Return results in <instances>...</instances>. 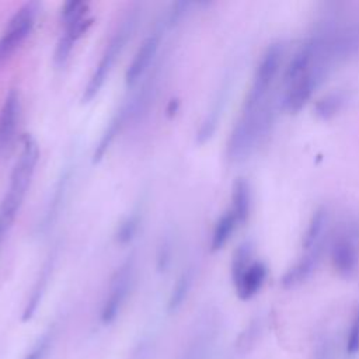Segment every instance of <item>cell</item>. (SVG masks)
Here are the masks:
<instances>
[{
	"mask_svg": "<svg viewBox=\"0 0 359 359\" xmlns=\"http://www.w3.org/2000/svg\"><path fill=\"white\" fill-rule=\"evenodd\" d=\"M39 4L28 1L22 4L8 20L0 34V65L6 62L29 36L38 17Z\"/></svg>",
	"mask_w": 359,
	"mask_h": 359,
	"instance_id": "obj_3",
	"label": "cell"
},
{
	"mask_svg": "<svg viewBox=\"0 0 359 359\" xmlns=\"http://www.w3.org/2000/svg\"><path fill=\"white\" fill-rule=\"evenodd\" d=\"M338 104H339L338 97L330 95V97H325L324 100H321V101L318 102L317 111H318V114H323L324 118H327L328 114L337 112V105H338Z\"/></svg>",
	"mask_w": 359,
	"mask_h": 359,
	"instance_id": "obj_23",
	"label": "cell"
},
{
	"mask_svg": "<svg viewBox=\"0 0 359 359\" xmlns=\"http://www.w3.org/2000/svg\"><path fill=\"white\" fill-rule=\"evenodd\" d=\"M237 223L238 222H237V219H236V216L233 215L231 210L223 213L219 217V220L215 224L213 233H212V241H210L212 251H219L226 245V243L231 237Z\"/></svg>",
	"mask_w": 359,
	"mask_h": 359,
	"instance_id": "obj_14",
	"label": "cell"
},
{
	"mask_svg": "<svg viewBox=\"0 0 359 359\" xmlns=\"http://www.w3.org/2000/svg\"><path fill=\"white\" fill-rule=\"evenodd\" d=\"M324 220H325V212L324 209H318L313 213L310 222H309V226H307V230L304 233V238H303V247L304 248H311L317 238L320 237L321 234V230H323V226H324Z\"/></svg>",
	"mask_w": 359,
	"mask_h": 359,
	"instance_id": "obj_17",
	"label": "cell"
},
{
	"mask_svg": "<svg viewBox=\"0 0 359 359\" xmlns=\"http://www.w3.org/2000/svg\"><path fill=\"white\" fill-rule=\"evenodd\" d=\"M192 279H194V276H192L191 269L184 271L178 276V279L171 290V294L168 297V304H167L168 311H175L178 307H181V304L184 303V300L187 299V296L189 293V289L192 286Z\"/></svg>",
	"mask_w": 359,
	"mask_h": 359,
	"instance_id": "obj_15",
	"label": "cell"
},
{
	"mask_svg": "<svg viewBox=\"0 0 359 359\" xmlns=\"http://www.w3.org/2000/svg\"><path fill=\"white\" fill-rule=\"evenodd\" d=\"M87 11L86 13L83 11V13L69 18L67 21H65L66 28H65L63 35L57 41V45L55 48V55H53V60L57 66H63L66 63L74 43L91 25V18L87 17Z\"/></svg>",
	"mask_w": 359,
	"mask_h": 359,
	"instance_id": "obj_7",
	"label": "cell"
},
{
	"mask_svg": "<svg viewBox=\"0 0 359 359\" xmlns=\"http://www.w3.org/2000/svg\"><path fill=\"white\" fill-rule=\"evenodd\" d=\"M316 359H330V348L327 344H324L321 348H318L316 353Z\"/></svg>",
	"mask_w": 359,
	"mask_h": 359,
	"instance_id": "obj_24",
	"label": "cell"
},
{
	"mask_svg": "<svg viewBox=\"0 0 359 359\" xmlns=\"http://www.w3.org/2000/svg\"><path fill=\"white\" fill-rule=\"evenodd\" d=\"M317 74L316 73H306L299 80L289 84L287 93L285 95V107L290 112H297L302 109V107L309 101V98L313 94V90L316 88Z\"/></svg>",
	"mask_w": 359,
	"mask_h": 359,
	"instance_id": "obj_10",
	"label": "cell"
},
{
	"mask_svg": "<svg viewBox=\"0 0 359 359\" xmlns=\"http://www.w3.org/2000/svg\"><path fill=\"white\" fill-rule=\"evenodd\" d=\"M158 45L160 38L157 35H150L140 43L132 62L129 63L125 72V81L128 86L136 84L140 80V77L147 72L158 50Z\"/></svg>",
	"mask_w": 359,
	"mask_h": 359,
	"instance_id": "obj_8",
	"label": "cell"
},
{
	"mask_svg": "<svg viewBox=\"0 0 359 359\" xmlns=\"http://www.w3.org/2000/svg\"><path fill=\"white\" fill-rule=\"evenodd\" d=\"M313 269V261L310 258H304L302 262L296 264L293 268H290L282 278V285L285 287H292L304 280L309 273Z\"/></svg>",
	"mask_w": 359,
	"mask_h": 359,
	"instance_id": "obj_16",
	"label": "cell"
},
{
	"mask_svg": "<svg viewBox=\"0 0 359 359\" xmlns=\"http://www.w3.org/2000/svg\"><path fill=\"white\" fill-rule=\"evenodd\" d=\"M189 4L191 3H188V1H178V3H174L171 6V8L168 11V18H167V22H168L170 27L175 25L184 17V14H185L187 8L189 7Z\"/></svg>",
	"mask_w": 359,
	"mask_h": 359,
	"instance_id": "obj_22",
	"label": "cell"
},
{
	"mask_svg": "<svg viewBox=\"0 0 359 359\" xmlns=\"http://www.w3.org/2000/svg\"><path fill=\"white\" fill-rule=\"evenodd\" d=\"M317 43L313 39L306 41L300 45V48L294 52L292 56L286 70H285V83L289 86L293 81L303 77L306 73H309V66L311 63V59L314 56Z\"/></svg>",
	"mask_w": 359,
	"mask_h": 359,
	"instance_id": "obj_11",
	"label": "cell"
},
{
	"mask_svg": "<svg viewBox=\"0 0 359 359\" xmlns=\"http://www.w3.org/2000/svg\"><path fill=\"white\" fill-rule=\"evenodd\" d=\"M137 227H139V215L137 213H132L129 215L119 226L118 229V234H116V238L121 241V243H126L129 241L135 233L137 231Z\"/></svg>",
	"mask_w": 359,
	"mask_h": 359,
	"instance_id": "obj_21",
	"label": "cell"
},
{
	"mask_svg": "<svg viewBox=\"0 0 359 359\" xmlns=\"http://www.w3.org/2000/svg\"><path fill=\"white\" fill-rule=\"evenodd\" d=\"M280 57H282V49L276 43L271 45L265 50V53L262 55L257 66L251 88L245 97V102L243 108L244 111H251L262 107V102L278 74Z\"/></svg>",
	"mask_w": 359,
	"mask_h": 359,
	"instance_id": "obj_4",
	"label": "cell"
},
{
	"mask_svg": "<svg viewBox=\"0 0 359 359\" xmlns=\"http://www.w3.org/2000/svg\"><path fill=\"white\" fill-rule=\"evenodd\" d=\"M231 212L236 216L238 223H244L250 213V203H251V195H250V187L248 182L243 178H238L233 185V194H231Z\"/></svg>",
	"mask_w": 359,
	"mask_h": 359,
	"instance_id": "obj_13",
	"label": "cell"
},
{
	"mask_svg": "<svg viewBox=\"0 0 359 359\" xmlns=\"http://www.w3.org/2000/svg\"><path fill=\"white\" fill-rule=\"evenodd\" d=\"M266 275H268V269L265 264H262L261 261L251 262L245 268V271L234 280L237 296L241 300L252 299L265 283Z\"/></svg>",
	"mask_w": 359,
	"mask_h": 359,
	"instance_id": "obj_9",
	"label": "cell"
},
{
	"mask_svg": "<svg viewBox=\"0 0 359 359\" xmlns=\"http://www.w3.org/2000/svg\"><path fill=\"white\" fill-rule=\"evenodd\" d=\"M332 264L341 273H349L358 264V250L352 240L339 238L332 248Z\"/></svg>",
	"mask_w": 359,
	"mask_h": 359,
	"instance_id": "obj_12",
	"label": "cell"
},
{
	"mask_svg": "<svg viewBox=\"0 0 359 359\" xmlns=\"http://www.w3.org/2000/svg\"><path fill=\"white\" fill-rule=\"evenodd\" d=\"M133 275H135V264L133 258H128L123 261L119 268L114 272L109 287H108V294L102 303L100 318L102 324H111L115 321V318L119 316L128 294L130 292L132 283H133Z\"/></svg>",
	"mask_w": 359,
	"mask_h": 359,
	"instance_id": "obj_5",
	"label": "cell"
},
{
	"mask_svg": "<svg viewBox=\"0 0 359 359\" xmlns=\"http://www.w3.org/2000/svg\"><path fill=\"white\" fill-rule=\"evenodd\" d=\"M21 114L20 94L11 88L0 108V154H7L15 142Z\"/></svg>",
	"mask_w": 359,
	"mask_h": 359,
	"instance_id": "obj_6",
	"label": "cell"
},
{
	"mask_svg": "<svg viewBox=\"0 0 359 359\" xmlns=\"http://www.w3.org/2000/svg\"><path fill=\"white\" fill-rule=\"evenodd\" d=\"M345 352L348 355L359 353V306L352 317L346 341H345Z\"/></svg>",
	"mask_w": 359,
	"mask_h": 359,
	"instance_id": "obj_20",
	"label": "cell"
},
{
	"mask_svg": "<svg viewBox=\"0 0 359 359\" xmlns=\"http://www.w3.org/2000/svg\"><path fill=\"white\" fill-rule=\"evenodd\" d=\"M250 257H251V247H250V244L244 243V244L238 245V248L234 251L233 262H231V276H233V280H236L245 271V268L251 264L250 262Z\"/></svg>",
	"mask_w": 359,
	"mask_h": 359,
	"instance_id": "obj_18",
	"label": "cell"
},
{
	"mask_svg": "<svg viewBox=\"0 0 359 359\" xmlns=\"http://www.w3.org/2000/svg\"><path fill=\"white\" fill-rule=\"evenodd\" d=\"M38 158L39 150L36 142L31 136H25L17 161L11 170L8 187L0 202V248L22 206L35 172Z\"/></svg>",
	"mask_w": 359,
	"mask_h": 359,
	"instance_id": "obj_1",
	"label": "cell"
},
{
	"mask_svg": "<svg viewBox=\"0 0 359 359\" xmlns=\"http://www.w3.org/2000/svg\"><path fill=\"white\" fill-rule=\"evenodd\" d=\"M137 10H130L123 20L121 21L119 27L116 28V31L114 32V35L111 36V39L108 41V43L105 45V49L98 60V65L95 66L86 88L83 93V102H88L91 101L101 90V87L104 86L105 80L108 79L115 62L118 60L119 55L122 53L125 43L129 41L135 25H136V13Z\"/></svg>",
	"mask_w": 359,
	"mask_h": 359,
	"instance_id": "obj_2",
	"label": "cell"
},
{
	"mask_svg": "<svg viewBox=\"0 0 359 359\" xmlns=\"http://www.w3.org/2000/svg\"><path fill=\"white\" fill-rule=\"evenodd\" d=\"M53 341H55V331L48 330L38 338V341L32 345V348L24 356V359H43L48 355Z\"/></svg>",
	"mask_w": 359,
	"mask_h": 359,
	"instance_id": "obj_19",
	"label": "cell"
}]
</instances>
